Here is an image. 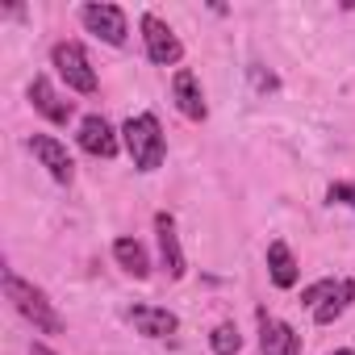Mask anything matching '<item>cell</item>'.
<instances>
[{
  "label": "cell",
  "mask_w": 355,
  "mask_h": 355,
  "mask_svg": "<svg viewBox=\"0 0 355 355\" xmlns=\"http://www.w3.org/2000/svg\"><path fill=\"white\" fill-rule=\"evenodd\" d=\"M0 284H5V301L34 326V330H42V334H63L67 330V322H63V313L55 309V301L38 288V284H30V280H21L13 268H5V276H0Z\"/></svg>",
  "instance_id": "6da1fadb"
},
{
  "label": "cell",
  "mask_w": 355,
  "mask_h": 355,
  "mask_svg": "<svg viewBox=\"0 0 355 355\" xmlns=\"http://www.w3.org/2000/svg\"><path fill=\"white\" fill-rule=\"evenodd\" d=\"M121 142H125V150H130V159H134L138 171H155V167H163L167 138H163V125H159L155 113H138V117H130V121L121 125Z\"/></svg>",
  "instance_id": "7a4b0ae2"
},
{
  "label": "cell",
  "mask_w": 355,
  "mask_h": 355,
  "mask_svg": "<svg viewBox=\"0 0 355 355\" xmlns=\"http://www.w3.org/2000/svg\"><path fill=\"white\" fill-rule=\"evenodd\" d=\"M138 30H142L146 59H150L155 67H175V63L184 59V46H180V38H175V30H171L163 17H155V13H142Z\"/></svg>",
  "instance_id": "3957f363"
},
{
  "label": "cell",
  "mask_w": 355,
  "mask_h": 355,
  "mask_svg": "<svg viewBox=\"0 0 355 355\" xmlns=\"http://www.w3.org/2000/svg\"><path fill=\"white\" fill-rule=\"evenodd\" d=\"M51 63H55V71L63 76V84L71 92H84V96L96 92V71H92V63H88V55H84L80 42H59L51 51Z\"/></svg>",
  "instance_id": "277c9868"
},
{
  "label": "cell",
  "mask_w": 355,
  "mask_h": 355,
  "mask_svg": "<svg viewBox=\"0 0 355 355\" xmlns=\"http://www.w3.org/2000/svg\"><path fill=\"white\" fill-rule=\"evenodd\" d=\"M80 21H84V30L96 34L101 42L125 46V34H130L125 9H117V5H84V9H80Z\"/></svg>",
  "instance_id": "5b68a950"
},
{
  "label": "cell",
  "mask_w": 355,
  "mask_h": 355,
  "mask_svg": "<svg viewBox=\"0 0 355 355\" xmlns=\"http://www.w3.org/2000/svg\"><path fill=\"white\" fill-rule=\"evenodd\" d=\"M30 150H34V159L51 171V180H59V184H71V180H76V163H71V155H67V146H63L59 138L34 134V138H30Z\"/></svg>",
  "instance_id": "8992f818"
},
{
  "label": "cell",
  "mask_w": 355,
  "mask_h": 355,
  "mask_svg": "<svg viewBox=\"0 0 355 355\" xmlns=\"http://www.w3.org/2000/svg\"><path fill=\"white\" fill-rule=\"evenodd\" d=\"M30 105H34L46 121H55V125H67V121L76 117V105L63 101V92H59L46 76H34V80H30Z\"/></svg>",
  "instance_id": "52a82bcc"
},
{
  "label": "cell",
  "mask_w": 355,
  "mask_h": 355,
  "mask_svg": "<svg viewBox=\"0 0 355 355\" xmlns=\"http://www.w3.org/2000/svg\"><path fill=\"white\" fill-rule=\"evenodd\" d=\"M155 234H159V259H163V272L171 280H180L189 272V259H184V247H180V234H175V218L171 214H155Z\"/></svg>",
  "instance_id": "ba28073f"
},
{
  "label": "cell",
  "mask_w": 355,
  "mask_h": 355,
  "mask_svg": "<svg viewBox=\"0 0 355 355\" xmlns=\"http://www.w3.org/2000/svg\"><path fill=\"white\" fill-rule=\"evenodd\" d=\"M171 101H175V109H180L189 121H205V117H209V105H205L201 80H197L189 67H180V71L171 76Z\"/></svg>",
  "instance_id": "9c48e42d"
},
{
  "label": "cell",
  "mask_w": 355,
  "mask_h": 355,
  "mask_svg": "<svg viewBox=\"0 0 355 355\" xmlns=\"http://www.w3.org/2000/svg\"><path fill=\"white\" fill-rule=\"evenodd\" d=\"M80 146L88 150V155H96V159H113L117 150H121V138H117V130L101 117V113H88L84 121H80Z\"/></svg>",
  "instance_id": "30bf717a"
},
{
  "label": "cell",
  "mask_w": 355,
  "mask_h": 355,
  "mask_svg": "<svg viewBox=\"0 0 355 355\" xmlns=\"http://www.w3.org/2000/svg\"><path fill=\"white\" fill-rule=\"evenodd\" d=\"M259 351L263 355H301V334L288 322L259 309Z\"/></svg>",
  "instance_id": "8fae6325"
},
{
  "label": "cell",
  "mask_w": 355,
  "mask_h": 355,
  "mask_svg": "<svg viewBox=\"0 0 355 355\" xmlns=\"http://www.w3.org/2000/svg\"><path fill=\"white\" fill-rule=\"evenodd\" d=\"M130 322L146 338H171L175 330H180V318H175L171 309H163V305H130Z\"/></svg>",
  "instance_id": "7c38bea8"
},
{
  "label": "cell",
  "mask_w": 355,
  "mask_h": 355,
  "mask_svg": "<svg viewBox=\"0 0 355 355\" xmlns=\"http://www.w3.org/2000/svg\"><path fill=\"white\" fill-rule=\"evenodd\" d=\"M268 276H272V284H276V288H293V284L301 280V268H297V259H293L288 243H280V239L268 247Z\"/></svg>",
  "instance_id": "4fadbf2b"
},
{
  "label": "cell",
  "mask_w": 355,
  "mask_h": 355,
  "mask_svg": "<svg viewBox=\"0 0 355 355\" xmlns=\"http://www.w3.org/2000/svg\"><path fill=\"white\" fill-rule=\"evenodd\" d=\"M113 259H117V268L130 272L134 280H146V276H150V255H146V247H142L138 239H117V243H113Z\"/></svg>",
  "instance_id": "5bb4252c"
},
{
  "label": "cell",
  "mask_w": 355,
  "mask_h": 355,
  "mask_svg": "<svg viewBox=\"0 0 355 355\" xmlns=\"http://www.w3.org/2000/svg\"><path fill=\"white\" fill-rule=\"evenodd\" d=\"M355 301V280H338V288H334V297L326 301V305H318L313 309V322L318 326H330L334 318H343L347 313V305Z\"/></svg>",
  "instance_id": "9a60e30c"
},
{
  "label": "cell",
  "mask_w": 355,
  "mask_h": 355,
  "mask_svg": "<svg viewBox=\"0 0 355 355\" xmlns=\"http://www.w3.org/2000/svg\"><path fill=\"white\" fill-rule=\"evenodd\" d=\"M209 347H214V355H239V351H243L239 326H234V322H218L214 334H209Z\"/></svg>",
  "instance_id": "2e32d148"
},
{
  "label": "cell",
  "mask_w": 355,
  "mask_h": 355,
  "mask_svg": "<svg viewBox=\"0 0 355 355\" xmlns=\"http://www.w3.org/2000/svg\"><path fill=\"white\" fill-rule=\"evenodd\" d=\"M334 288H338V280H318V284H309V288H301V305H309V309H318V305H326L330 297H334Z\"/></svg>",
  "instance_id": "e0dca14e"
},
{
  "label": "cell",
  "mask_w": 355,
  "mask_h": 355,
  "mask_svg": "<svg viewBox=\"0 0 355 355\" xmlns=\"http://www.w3.org/2000/svg\"><path fill=\"white\" fill-rule=\"evenodd\" d=\"M326 201H330V205H347V209H355V180H338V184H330V189H326Z\"/></svg>",
  "instance_id": "ac0fdd59"
},
{
  "label": "cell",
  "mask_w": 355,
  "mask_h": 355,
  "mask_svg": "<svg viewBox=\"0 0 355 355\" xmlns=\"http://www.w3.org/2000/svg\"><path fill=\"white\" fill-rule=\"evenodd\" d=\"M247 76H251V84H255V92H263V96L280 88V80H276L272 71H263V63H251V67H247Z\"/></svg>",
  "instance_id": "d6986e66"
},
{
  "label": "cell",
  "mask_w": 355,
  "mask_h": 355,
  "mask_svg": "<svg viewBox=\"0 0 355 355\" xmlns=\"http://www.w3.org/2000/svg\"><path fill=\"white\" fill-rule=\"evenodd\" d=\"M30 355H55V351H51V347H42V343H34V347H30Z\"/></svg>",
  "instance_id": "ffe728a7"
},
{
  "label": "cell",
  "mask_w": 355,
  "mask_h": 355,
  "mask_svg": "<svg viewBox=\"0 0 355 355\" xmlns=\"http://www.w3.org/2000/svg\"><path fill=\"white\" fill-rule=\"evenodd\" d=\"M330 355H355V351H347V347H343V351H330Z\"/></svg>",
  "instance_id": "44dd1931"
}]
</instances>
